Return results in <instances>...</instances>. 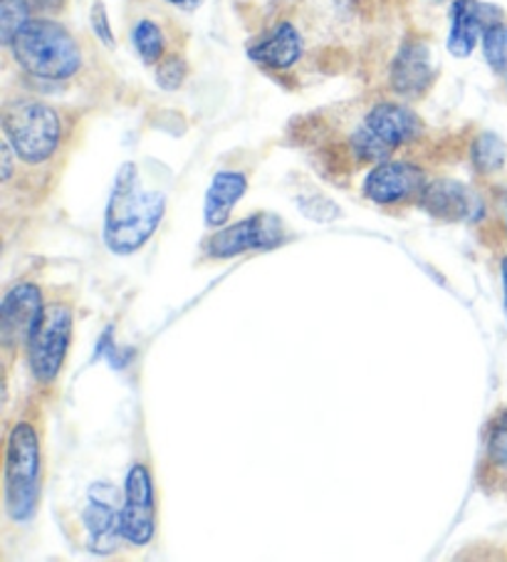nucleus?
Wrapping results in <instances>:
<instances>
[{
    "label": "nucleus",
    "instance_id": "f257e3e1",
    "mask_svg": "<svg viewBox=\"0 0 507 562\" xmlns=\"http://www.w3.org/2000/svg\"><path fill=\"white\" fill-rule=\"evenodd\" d=\"M164 193L142 191L136 167L126 161L116 171L104 213V244L116 256L136 254L149 240L164 218Z\"/></svg>",
    "mask_w": 507,
    "mask_h": 562
},
{
    "label": "nucleus",
    "instance_id": "f03ea898",
    "mask_svg": "<svg viewBox=\"0 0 507 562\" xmlns=\"http://www.w3.org/2000/svg\"><path fill=\"white\" fill-rule=\"evenodd\" d=\"M18 70L33 80L67 82L82 70L84 55L77 37L50 15L33 18L8 45Z\"/></svg>",
    "mask_w": 507,
    "mask_h": 562
},
{
    "label": "nucleus",
    "instance_id": "7ed1b4c3",
    "mask_svg": "<svg viewBox=\"0 0 507 562\" xmlns=\"http://www.w3.org/2000/svg\"><path fill=\"white\" fill-rule=\"evenodd\" d=\"M3 134L18 161L43 167L65 142V120L57 106L35 97H18L3 104Z\"/></svg>",
    "mask_w": 507,
    "mask_h": 562
},
{
    "label": "nucleus",
    "instance_id": "20e7f679",
    "mask_svg": "<svg viewBox=\"0 0 507 562\" xmlns=\"http://www.w3.org/2000/svg\"><path fill=\"white\" fill-rule=\"evenodd\" d=\"M43 493L41 436L31 422H18L5 446V516L15 522L31 520Z\"/></svg>",
    "mask_w": 507,
    "mask_h": 562
},
{
    "label": "nucleus",
    "instance_id": "39448f33",
    "mask_svg": "<svg viewBox=\"0 0 507 562\" xmlns=\"http://www.w3.org/2000/svg\"><path fill=\"white\" fill-rule=\"evenodd\" d=\"M72 307L67 303L45 305L41 323L27 342V364H31L33 376L41 384H50L60 376L67 352L72 342Z\"/></svg>",
    "mask_w": 507,
    "mask_h": 562
},
{
    "label": "nucleus",
    "instance_id": "423d86ee",
    "mask_svg": "<svg viewBox=\"0 0 507 562\" xmlns=\"http://www.w3.org/2000/svg\"><path fill=\"white\" fill-rule=\"evenodd\" d=\"M285 238V223L278 216H272V213H252V216L233 223V226L218 228V234H213L203 244V254L209 258L226 260L248 254V250H272Z\"/></svg>",
    "mask_w": 507,
    "mask_h": 562
},
{
    "label": "nucleus",
    "instance_id": "0eeeda50",
    "mask_svg": "<svg viewBox=\"0 0 507 562\" xmlns=\"http://www.w3.org/2000/svg\"><path fill=\"white\" fill-rule=\"evenodd\" d=\"M122 540L132 546H149L156 536V493L149 469L134 463L126 473L124 501L120 510Z\"/></svg>",
    "mask_w": 507,
    "mask_h": 562
},
{
    "label": "nucleus",
    "instance_id": "6e6552de",
    "mask_svg": "<svg viewBox=\"0 0 507 562\" xmlns=\"http://www.w3.org/2000/svg\"><path fill=\"white\" fill-rule=\"evenodd\" d=\"M43 310V290L35 283H18L8 290L3 305H0V345H3L8 362L21 347L31 342Z\"/></svg>",
    "mask_w": 507,
    "mask_h": 562
},
{
    "label": "nucleus",
    "instance_id": "1a4fd4ad",
    "mask_svg": "<svg viewBox=\"0 0 507 562\" xmlns=\"http://www.w3.org/2000/svg\"><path fill=\"white\" fill-rule=\"evenodd\" d=\"M426 171L416 161L388 159L374 164L364 179V196L376 206H402L418 201L426 189Z\"/></svg>",
    "mask_w": 507,
    "mask_h": 562
},
{
    "label": "nucleus",
    "instance_id": "9d476101",
    "mask_svg": "<svg viewBox=\"0 0 507 562\" xmlns=\"http://www.w3.org/2000/svg\"><path fill=\"white\" fill-rule=\"evenodd\" d=\"M388 90L404 97V100H418L436 82V65L433 53L424 37H406L396 47V53L388 63Z\"/></svg>",
    "mask_w": 507,
    "mask_h": 562
},
{
    "label": "nucleus",
    "instance_id": "9b49d317",
    "mask_svg": "<svg viewBox=\"0 0 507 562\" xmlns=\"http://www.w3.org/2000/svg\"><path fill=\"white\" fill-rule=\"evenodd\" d=\"M503 21V11L483 0H453L451 3V31H448V53L458 60H465L475 53L487 27Z\"/></svg>",
    "mask_w": 507,
    "mask_h": 562
},
{
    "label": "nucleus",
    "instance_id": "f8f14e48",
    "mask_svg": "<svg viewBox=\"0 0 507 562\" xmlns=\"http://www.w3.org/2000/svg\"><path fill=\"white\" fill-rule=\"evenodd\" d=\"M120 493L112 483H94L90 488V503L82 510V522L90 536L92 552H112L120 542Z\"/></svg>",
    "mask_w": 507,
    "mask_h": 562
},
{
    "label": "nucleus",
    "instance_id": "ddd939ff",
    "mask_svg": "<svg viewBox=\"0 0 507 562\" xmlns=\"http://www.w3.org/2000/svg\"><path fill=\"white\" fill-rule=\"evenodd\" d=\"M364 127L372 130L379 139L388 144L394 151L404 149L424 137V120L402 102H376L372 110L364 114Z\"/></svg>",
    "mask_w": 507,
    "mask_h": 562
},
{
    "label": "nucleus",
    "instance_id": "4468645a",
    "mask_svg": "<svg viewBox=\"0 0 507 562\" xmlns=\"http://www.w3.org/2000/svg\"><path fill=\"white\" fill-rule=\"evenodd\" d=\"M305 55V37L290 21H280L248 47V57L272 72H288Z\"/></svg>",
    "mask_w": 507,
    "mask_h": 562
},
{
    "label": "nucleus",
    "instance_id": "2eb2a0df",
    "mask_svg": "<svg viewBox=\"0 0 507 562\" xmlns=\"http://www.w3.org/2000/svg\"><path fill=\"white\" fill-rule=\"evenodd\" d=\"M418 206L441 221H473L483 211L477 193L453 179L428 181L421 199H418Z\"/></svg>",
    "mask_w": 507,
    "mask_h": 562
},
{
    "label": "nucleus",
    "instance_id": "dca6fc26",
    "mask_svg": "<svg viewBox=\"0 0 507 562\" xmlns=\"http://www.w3.org/2000/svg\"><path fill=\"white\" fill-rule=\"evenodd\" d=\"M477 481L487 491L507 488V406L493 414L491 424L485 426V443Z\"/></svg>",
    "mask_w": 507,
    "mask_h": 562
},
{
    "label": "nucleus",
    "instance_id": "f3484780",
    "mask_svg": "<svg viewBox=\"0 0 507 562\" xmlns=\"http://www.w3.org/2000/svg\"><path fill=\"white\" fill-rule=\"evenodd\" d=\"M248 191V177L243 171H218L213 177L211 187L206 191V203H203V218L211 228H223L230 218L236 203L246 196Z\"/></svg>",
    "mask_w": 507,
    "mask_h": 562
},
{
    "label": "nucleus",
    "instance_id": "a211bd4d",
    "mask_svg": "<svg viewBox=\"0 0 507 562\" xmlns=\"http://www.w3.org/2000/svg\"><path fill=\"white\" fill-rule=\"evenodd\" d=\"M132 45H134V53L142 57L144 65H151L156 67L159 65L166 55V33L164 27L151 21V18H139L132 25Z\"/></svg>",
    "mask_w": 507,
    "mask_h": 562
},
{
    "label": "nucleus",
    "instance_id": "6ab92c4d",
    "mask_svg": "<svg viewBox=\"0 0 507 562\" xmlns=\"http://www.w3.org/2000/svg\"><path fill=\"white\" fill-rule=\"evenodd\" d=\"M471 161L481 177H493L507 161L505 142L493 132H481L471 144Z\"/></svg>",
    "mask_w": 507,
    "mask_h": 562
},
{
    "label": "nucleus",
    "instance_id": "aec40b11",
    "mask_svg": "<svg viewBox=\"0 0 507 562\" xmlns=\"http://www.w3.org/2000/svg\"><path fill=\"white\" fill-rule=\"evenodd\" d=\"M347 147L357 161H364V164H382L394 157V149L379 139L372 130H367L364 124L349 134Z\"/></svg>",
    "mask_w": 507,
    "mask_h": 562
},
{
    "label": "nucleus",
    "instance_id": "412c9836",
    "mask_svg": "<svg viewBox=\"0 0 507 562\" xmlns=\"http://www.w3.org/2000/svg\"><path fill=\"white\" fill-rule=\"evenodd\" d=\"M31 0H0V43L5 47L13 43V37L33 21Z\"/></svg>",
    "mask_w": 507,
    "mask_h": 562
},
{
    "label": "nucleus",
    "instance_id": "4be33fe9",
    "mask_svg": "<svg viewBox=\"0 0 507 562\" xmlns=\"http://www.w3.org/2000/svg\"><path fill=\"white\" fill-rule=\"evenodd\" d=\"M483 55L495 75H507V23L500 21L483 33Z\"/></svg>",
    "mask_w": 507,
    "mask_h": 562
},
{
    "label": "nucleus",
    "instance_id": "5701e85b",
    "mask_svg": "<svg viewBox=\"0 0 507 562\" xmlns=\"http://www.w3.org/2000/svg\"><path fill=\"white\" fill-rule=\"evenodd\" d=\"M189 72L191 67L187 63V57L179 53H169L159 65H156L154 77H156V85H159L164 92H177L187 85Z\"/></svg>",
    "mask_w": 507,
    "mask_h": 562
},
{
    "label": "nucleus",
    "instance_id": "b1692460",
    "mask_svg": "<svg viewBox=\"0 0 507 562\" xmlns=\"http://www.w3.org/2000/svg\"><path fill=\"white\" fill-rule=\"evenodd\" d=\"M90 25L97 41H100L104 47H114V33L110 25V15H106V8L102 0H94L92 11H90Z\"/></svg>",
    "mask_w": 507,
    "mask_h": 562
},
{
    "label": "nucleus",
    "instance_id": "393cba45",
    "mask_svg": "<svg viewBox=\"0 0 507 562\" xmlns=\"http://www.w3.org/2000/svg\"><path fill=\"white\" fill-rule=\"evenodd\" d=\"M300 209L312 221H331L339 216V209L331 203L327 196H309V199H300Z\"/></svg>",
    "mask_w": 507,
    "mask_h": 562
},
{
    "label": "nucleus",
    "instance_id": "a878e982",
    "mask_svg": "<svg viewBox=\"0 0 507 562\" xmlns=\"http://www.w3.org/2000/svg\"><path fill=\"white\" fill-rule=\"evenodd\" d=\"M33 11L41 15H57L60 11H65L67 0H31Z\"/></svg>",
    "mask_w": 507,
    "mask_h": 562
},
{
    "label": "nucleus",
    "instance_id": "bb28decb",
    "mask_svg": "<svg viewBox=\"0 0 507 562\" xmlns=\"http://www.w3.org/2000/svg\"><path fill=\"white\" fill-rule=\"evenodd\" d=\"M164 3L179 8V11H196V8L201 5V0H164Z\"/></svg>",
    "mask_w": 507,
    "mask_h": 562
},
{
    "label": "nucleus",
    "instance_id": "cd10ccee",
    "mask_svg": "<svg viewBox=\"0 0 507 562\" xmlns=\"http://www.w3.org/2000/svg\"><path fill=\"white\" fill-rule=\"evenodd\" d=\"M500 270H503V303H505V319H507V256L503 258Z\"/></svg>",
    "mask_w": 507,
    "mask_h": 562
},
{
    "label": "nucleus",
    "instance_id": "c85d7f7f",
    "mask_svg": "<svg viewBox=\"0 0 507 562\" xmlns=\"http://www.w3.org/2000/svg\"><path fill=\"white\" fill-rule=\"evenodd\" d=\"M505 231H507V223H505Z\"/></svg>",
    "mask_w": 507,
    "mask_h": 562
},
{
    "label": "nucleus",
    "instance_id": "c756f323",
    "mask_svg": "<svg viewBox=\"0 0 507 562\" xmlns=\"http://www.w3.org/2000/svg\"><path fill=\"white\" fill-rule=\"evenodd\" d=\"M505 80H507V75H505Z\"/></svg>",
    "mask_w": 507,
    "mask_h": 562
},
{
    "label": "nucleus",
    "instance_id": "7c9ffc66",
    "mask_svg": "<svg viewBox=\"0 0 507 562\" xmlns=\"http://www.w3.org/2000/svg\"><path fill=\"white\" fill-rule=\"evenodd\" d=\"M505 491H507V488H505Z\"/></svg>",
    "mask_w": 507,
    "mask_h": 562
}]
</instances>
